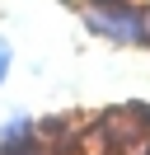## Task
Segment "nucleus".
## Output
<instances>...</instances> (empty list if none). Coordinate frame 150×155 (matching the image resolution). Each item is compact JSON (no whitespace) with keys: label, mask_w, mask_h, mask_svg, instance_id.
I'll return each mask as SVG.
<instances>
[{"label":"nucleus","mask_w":150,"mask_h":155,"mask_svg":"<svg viewBox=\"0 0 150 155\" xmlns=\"http://www.w3.org/2000/svg\"><path fill=\"white\" fill-rule=\"evenodd\" d=\"M75 14L89 38H103L112 47H150V24L141 0H84Z\"/></svg>","instance_id":"nucleus-1"},{"label":"nucleus","mask_w":150,"mask_h":155,"mask_svg":"<svg viewBox=\"0 0 150 155\" xmlns=\"http://www.w3.org/2000/svg\"><path fill=\"white\" fill-rule=\"evenodd\" d=\"M24 155H52V150H47V146H33V150H24Z\"/></svg>","instance_id":"nucleus-4"},{"label":"nucleus","mask_w":150,"mask_h":155,"mask_svg":"<svg viewBox=\"0 0 150 155\" xmlns=\"http://www.w3.org/2000/svg\"><path fill=\"white\" fill-rule=\"evenodd\" d=\"M33 146H42L33 113H14V117L0 122V155H24V150H33Z\"/></svg>","instance_id":"nucleus-2"},{"label":"nucleus","mask_w":150,"mask_h":155,"mask_svg":"<svg viewBox=\"0 0 150 155\" xmlns=\"http://www.w3.org/2000/svg\"><path fill=\"white\" fill-rule=\"evenodd\" d=\"M9 66H14V47H9V38H0V89L9 80Z\"/></svg>","instance_id":"nucleus-3"}]
</instances>
